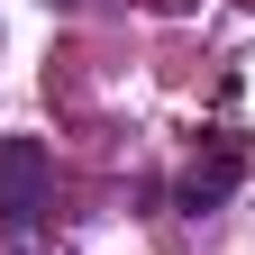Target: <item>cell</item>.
<instances>
[{"mask_svg": "<svg viewBox=\"0 0 255 255\" xmlns=\"http://www.w3.org/2000/svg\"><path fill=\"white\" fill-rule=\"evenodd\" d=\"M228 191H237V146H219V137H210V155H191V164H182L173 201L201 219V210H228Z\"/></svg>", "mask_w": 255, "mask_h": 255, "instance_id": "cell-2", "label": "cell"}, {"mask_svg": "<svg viewBox=\"0 0 255 255\" xmlns=\"http://www.w3.org/2000/svg\"><path fill=\"white\" fill-rule=\"evenodd\" d=\"M46 191H55L46 146H37V137H0V219H9V228H27V219L46 210Z\"/></svg>", "mask_w": 255, "mask_h": 255, "instance_id": "cell-1", "label": "cell"}]
</instances>
